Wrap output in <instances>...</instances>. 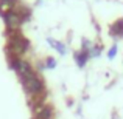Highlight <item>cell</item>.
<instances>
[{"label": "cell", "instance_id": "cell-8", "mask_svg": "<svg viewBox=\"0 0 123 119\" xmlns=\"http://www.w3.org/2000/svg\"><path fill=\"white\" fill-rule=\"evenodd\" d=\"M45 68H48V70H53V68H56V59L55 57H51V56H48L47 59H45Z\"/></svg>", "mask_w": 123, "mask_h": 119}, {"label": "cell", "instance_id": "cell-2", "mask_svg": "<svg viewBox=\"0 0 123 119\" xmlns=\"http://www.w3.org/2000/svg\"><path fill=\"white\" fill-rule=\"evenodd\" d=\"M3 22H5L6 28H8L9 31H16L19 26H20L22 19H20V16H19V12L12 9V11L3 12Z\"/></svg>", "mask_w": 123, "mask_h": 119}, {"label": "cell", "instance_id": "cell-4", "mask_svg": "<svg viewBox=\"0 0 123 119\" xmlns=\"http://www.w3.org/2000/svg\"><path fill=\"white\" fill-rule=\"evenodd\" d=\"M89 59H90V56H89L87 51L80 50V51H75V53H73V60L76 62V65H78L80 68H84L86 63L89 62Z\"/></svg>", "mask_w": 123, "mask_h": 119}, {"label": "cell", "instance_id": "cell-5", "mask_svg": "<svg viewBox=\"0 0 123 119\" xmlns=\"http://www.w3.org/2000/svg\"><path fill=\"white\" fill-rule=\"evenodd\" d=\"M47 42L50 43V47H51V48H55V50H56L58 53L61 54V56H66V53H67V47H66V43H62V42H59V40H55V39H51V37H48Z\"/></svg>", "mask_w": 123, "mask_h": 119}, {"label": "cell", "instance_id": "cell-1", "mask_svg": "<svg viewBox=\"0 0 123 119\" xmlns=\"http://www.w3.org/2000/svg\"><path fill=\"white\" fill-rule=\"evenodd\" d=\"M20 82H22L25 91L28 93L30 98H39L42 93H44V82H42V79L37 74H33L30 78L20 80Z\"/></svg>", "mask_w": 123, "mask_h": 119}, {"label": "cell", "instance_id": "cell-3", "mask_svg": "<svg viewBox=\"0 0 123 119\" xmlns=\"http://www.w3.org/2000/svg\"><path fill=\"white\" fill-rule=\"evenodd\" d=\"M109 36L114 39H122L123 37V17L117 19L109 25Z\"/></svg>", "mask_w": 123, "mask_h": 119}, {"label": "cell", "instance_id": "cell-9", "mask_svg": "<svg viewBox=\"0 0 123 119\" xmlns=\"http://www.w3.org/2000/svg\"><path fill=\"white\" fill-rule=\"evenodd\" d=\"M117 51H118V47H117V43H114L111 48H109V51H108V57L112 60L115 56H117Z\"/></svg>", "mask_w": 123, "mask_h": 119}, {"label": "cell", "instance_id": "cell-7", "mask_svg": "<svg viewBox=\"0 0 123 119\" xmlns=\"http://www.w3.org/2000/svg\"><path fill=\"white\" fill-rule=\"evenodd\" d=\"M92 47H93V43L89 39H86V37H83V39H81V50L83 51H87V53H89Z\"/></svg>", "mask_w": 123, "mask_h": 119}, {"label": "cell", "instance_id": "cell-6", "mask_svg": "<svg viewBox=\"0 0 123 119\" xmlns=\"http://www.w3.org/2000/svg\"><path fill=\"white\" fill-rule=\"evenodd\" d=\"M101 53H103V45L101 43H93V47L90 48V51H89V56L90 57H100L101 56Z\"/></svg>", "mask_w": 123, "mask_h": 119}]
</instances>
